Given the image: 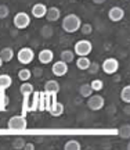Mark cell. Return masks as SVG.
<instances>
[{
  "label": "cell",
  "mask_w": 130,
  "mask_h": 150,
  "mask_svg": "<svg viewBox=\"0 0 130 150\" xmlns=\"http://www.w3.org/2000/svg\"><path fill=\"white\" fill-rule=\"evenodd\" d=\"M39 95H40V91H33L31 95L22 96V107H21V114L22 115L27 117L28 112L38 111Z\"/></svg>",
  "instance_id": "cell-1"
},
{
  "label": "cell",
  "mask_w": 130,
  "mask_h": 150,
  "mask_svg": "<svg viewBox=\"0 0 130 150\" xmlns=\"http://www.w3.org/2000/svg\"><path fill=\"white\" fill-rule=\"evenodd\" d=\"M82 25V18L78 14H73L71 13L68 16H65L62 18V22H61V27L66 33H75L79 31V28Z\"/></svg>",
  "instance_id": "cell-2"
},
{
  "label": "cell",
  "mask_w": 130,
  "mask_h": 150,
  "mask_svg": "<svg viewBox=\"0 0 130 150\" xmlns=\"http://www.w3.org/2000/svg\"><path fill=\"white\" fill-rule=\"evenodd\" d=\"M7 128L11 131H24L28 128V121L25 115H13V117L7 121Z\"/></svg>",
  "instance_id": "cell-3"
},
{
  "label": "cell",
  "mask_w": 130,
  "mask_h": 150,
  "mask_svg": "<svg viewBox=\"0 0 130 150\" xmlns=\"http://www.w3.org/2000/svg\"><path fill=\"white\" fill-rule=\"evenodd\" d=\"M31 21H32L31 16H29L28 13H25V11H18L15 16H14V18H13L14 27H15L17 29H20V31L27 29V28L31 25Z\"/></svg>",
  "instance_id": "cell-4"
},
{
  "label": "cell",
  "mask_w": 130,
  "mask_h": 150,
  "mask_svg": "<svg viewBox=\"0 0 130 150\" xmlns=\"http://www.w3.org/2000/svg\"><path fill=\"white\" fill-rule=\"evenodd\" d=\"M93 52V43L87 39H80L73 45V53L79 56H89Z\"/></svg>",
  "instance_id": "cell-5"
},
{
  "label": "cell",
  "mask_w": 130,
  "mask_h": 150,
  "mask_svg": "<svg viewBox=\"0 0 130 150\" xmlns=\"http://www.w3.org/2000/svg\"><path fill=\"white\" fill-rule=\"evenodd\" d=\"M17 60H18L20 64H24V65L31 64L33 60H35V52H33V49L21 47L18 50V53H17Z\"/></svg>",
  "instance_id": "cell-6"
},
{
  "label": "cell",
  "mask_w": 130,
  "mask_h": 150,
  "mask_svg": "<svg viewBox=\"0 0 130 150\" xmlns=\"http://www.w3.org/2000/svg\"><path fill=\"white\" fill-rule=\"evenodd\" d=\"M100 67H101V70H103L104 74L114 75L118 72V70H119V61L115 59V57H108V59L104 60L103 64L100 65Z\"/></svg>",
  "instance_id": "cell-7"
},
{
  "label": "cell",
  "mask_w": 130,
  "mask_h": 150,
  "mask_svg": "<svg viewBox=\"0 0 130 150\" xmlns=\"http://www.w3.org/2000/svg\"><path fill=\"white\" fill-rule=\"evenodd\" d=\"M105 106V99L101 95H90L87 97V107L92 111H100Z\"/></svg>",
  "instance_id": "cell-8"
},
{
  "label": "cell",
  "mask_w": 130,
  "mask_h": 150,
  "mask_svg": "<svg viewBox=\"0 0 130 150\" xmlns=\"http://www.w3.org/2000/svg\"><path fill=\"white\" fill-rule=\"evenodd\" d=\"M51 72H53V75L57 76V78L65 76V75L68 74V64L64 63L62 60H58V61L53 63V65H51Z\"/></svg>",
  "instance_id": "cell-9"
},
{
  "label": "cell",
  "mask_w": 130,
  "mask_h": 150,
  "mask_svg": "<svg viewBox=\"0 0 130 150\" xmlns=\"http://www.w3.org/2000/svg\"><path fill=\"white\" fill-rule=\"evenodd\" d=\"M108 18L112 22H120L125 18V10L119 6H114L108 10Z\"/></svg>",
  "instance_id": "cell-10"
},
{
  "label": "cell",
  "mask_w": 130,
  "mask_h": 150,
  "mask_svg": "<svg viewBox=\"0 0 130 150\" xmlns=\"http://www.w3.org/2000/svg\"><path fill=\"white\" fill-rule=\"evenodd\" d=\"M38 60H39V63L43 65L51 64L53 60H54V52L51 49H42L38 54Z\"/></svg>",
  "instance_id": "cell-11"
},
{
  "label": "cell",
  "mask_w": 130,
  "mask_h": 150,
  "mask_svg": "<svg viewBox=\"0 0 130 150\" xmlns=\"http://www.w3.org/2000/svg\"><path fill=\"white\" fill-rule=\"evenodd\" d=\"M46 11H47V6L44 4V3H36L31 8V16L33 18H36V20H40V18H44Z\"/></svg>",
  "instance_id": "cell-12"
},
{
  "label": "cell",
  "mask_w": 130,
  "mask_h": 150,
  "mask_svg": "<svg viewBox=\"0 0 130 150\" xmlns=\"http://www.w3.org/2000/svg\"><path fill=\"white\" fill-rule=\"evenodd\" d=\"M46 20L49 22H57L61 18V10L58 7H47V11H46Z\"/></svg>",
  "instance_id": "cell-13"
},
{
  "label": "cell",
  "mask_w": 130,
  "mask_h": 150,
  "mask_svg": "<svg viewBox=\"0 0 130 150\" xmlns=\"http://www.w3.org/2000/svg\"><path fill=\"white\" fill-rule=\"evenodd\" d=\"M64 111H65V107H64V104L61 102H58V100H55L51 106H50V108L47 110V112H49L51 117H61L62 114H64Z\"/></svg>",
  "instance_id": "cell-14"
},
{
  "label": "cell",
  "mask_w": 130,
  "mask_h": 150,
  "mask_svg": "<svg viewBox=\"0 0 130 150\" xmlns=\"http://www.w3.org/2000/svg\"><path fill=\"white\" fill-rule=\"evenodd\" d=\"M61 91V85L60 82H57L54 79H50L44 83V92L47 93H54V95H58Z\"/></svg>",
  "instance_id": "cell-15"
},
{
  "label": "cell",
  "mask_w": 130,
  "mask_h": 150,
  "mask_svg": "<svg viewBox=\"0 0 130 150\" xmlns=\"http://www.w3.org/2000/svg\"><path fill=\"white\" fill-rule=\"evenodd\" d=\"M75 63H76V67H78V70L80 71H86L89 68V65H90V59H89V56H79L78 59H75Z\"/></svg>",
  "instance_id": "cell-16"
},
{
  "label": "cell",
  "mask_w": 130,
  "mask_h": 150,
  "mask_svg": "<svg viewBox=\"0 0 130 150\" xmlns=\"http://www.w3.org/2000/svg\"><path fill=\"white\" fill-rule=\"evenodd\" d=\"M14 56H15V52L11 47H3L0 50V57L3 60V63H10L14 59Z\"/></svg>",
  "instance_id": "cell-17"
},
{
  "label": "cell",
  "mask_w": 130,
  "mask_h": 150,
  "mask_svg": "<svg viewBox=\"0 0 130 150\" xmlns=\"http://www.w3.org/2000/svg\"><path fill=\"white\" fill-rule=\"evenodd\" d=\"M75 57L76 54L73 53V50H69V49H65V50H62L60 54V60H62L64 63H66V64H71V63H73L75 61Z\"/></svg>",
  "instance_id": "cell-18"
},
{
  "label": "cell",
  "mask_w": 130,
  "mask_h": 150,
  "mask_svg": "<svg viewBox=\"0 0 130 150\" xmlns=\"http://www.w3.org/2000/svg\"><path fill=\"white\" fill-rule=\"evenodd\" d=\"M13 86V78L8 74L0 75V91H7L8 88Z\"/></svg>",
  "instance_id": "cell-19"
},
{
  "label": "cell",
  "mask_w": 130,
  "mask_h": 150,
  "mask_svg": "<svg viewBox=\"0 0 130 150\" xmlns=\"http://www.w3.org/2000/svg\"><path fill=\"white\" fill-rule=\"evenodd\" d=\"M10 106V97L6 91H0V111H6Z\"/></svg>",
  "instance_id": "cell-20"
},
{
  "label": "cell",
  "mask_w": 130,
  "mask_h": 150,
  "mask_svg": "<svg viewBox=\"0 0 130 150\" xmlns=\"http://www.w3.org/2000/svg\"><path fill=\"white\" fill-rule=\"evenodd\" d=\"M35 91V88L31 82H22L21 86H20V93H21L22 96H28V95H31L32 92Z\"/></svg>",
  "instance_id": "cell-21"
},
{
  "label": "cell",
  "mask_w": 130,
  "mask_h": 150,
  "mask_svg": "<svg viewBox=\"0 0 130 150\" xmlns=\"http://www.w3.org/2000/svg\"><path fill=\"white\" fill-rule=\"evenodd\" d=\"M32 78V71L29 68H22V70L18 71V79L21 82H27Z\"/></svg>",
  "instance_id": "cell-22"
},
{
  "label": "cell",
  "mask_w": 130,
  "mask_h": 150,
  "mask_svg": "<svg viewBox=\"0 0 130 150\" xmlns=\"http://www.w3.org/2000/svg\"><path fill=\"white\" fill-rule=\"evenodd\" d=\"M79 93H80L82 97L87 99V97L90 96V95H93L94 92H93V89L90 88V83H83V85L79 86Z\"/></svg>",
  "instance_id": "cell-23"
},
{
  "label": "cell",
  "mask_w": 130,
  "mask_h": 150,
  "mask_svg": "<svg viewBox=\"0 0 130 150\" xmlns=\"http://www.w3.org/2000/svg\"><path fill=\"white\" fill-rule=\"evenodd\" d=\"M64 149L65 150H80L82 149V145H80V142H79V140L71 139V140H68V142L64 145Z\"/></svg>",
  "instance_id": "cell-24"
},
{
  "label": "cell",
  "mask_w": 130,
  "mask_h": 150,
  "mask_svg": "<svg viewBox=\"0 0 130 150\" xmlns=\"http://www.w3.org/2000/svg\"><path fill=\"white\" fill-rule=\"evenodd\" d=\"M90 88L93 89V92H101L104 89V81L100 78H96L90 82Z\"/></svg>",
  "instance_id": "cell-25"
},
{
  "label": "cell",
  "mask_w": 130,
  "mask_h": 150,
  "mask_svg": "<svg viewBox=\"0 0 130 150\" xmlns=\"http://www.w3.org/2000/svg\"><path fill=\"white\" fill-rule=\"evenodd\" d=\"M40 35L44 39H50V38H53V35H54V29H53V27H50V25H44L40 29Z\"/></svg>",
  "instance_id": "cell-26"
},
{
  "label": "cell",
  "mask_w": 130,
  "mask_h": 150,
  "mask_svg": "<svg viewBox=\"0 0 130 150\" xmlns=\"http://www.w3.org/2000/svg\"><path fill=\"white\" fill-rule=\"evenodd\" d=\"M120 100L123 103H130V85L123 86V89L120 91Z\"/></svg>",
  "instance_id": "cell-27"
},
{
  "label": "cell",
  "mask_w": 130,
  "mask_h": 150,
  "mask_svg": "<svg viewBox=\"0 0 130 150\" xmlns=\"http://www.w3.org/2000/svg\"><path fill=\"white\" fill-rule=\"evenodd\" d=\"M79 31L82 32V35H85V36H89V35H92L93 33V25L92 24H89V22H82L80 28H79Z\"/></svg>",
  "instance_id": "cell-28"
},
{
  "label": "cell",
  "mask_w": 130,
  "mask_h": 150,
  "mask_svg": "<svg viewBox=\"0 0 130 150\" xmlns=\"http://www.w3.org/2000/svg\"><path fill=\"white\" fill-rule=\"evenodd\" d=\"M24 145H25V139L24 138H15V139L13 140V143H11L13 149H15V150L24 149Z\"/></svg>",
  "instance_id": "cell-29"
},
{
  "label": "cell",
  "mask_w": 130,
  "mask_h": 150,
  "mask_svg": "<svg viewBox=\"0 0 130 150\" xmlns=\"http://www.w3.org/2000/svg\"><path fill=\"white\" fill-rule=\"evenodd\" d=\"M10 16V8L7 4H0V20H6Z\"/></svg>",
  "instance_id": "cell-30"
},
{
  "label": "cell",
  "mask_w": 130,
  "mask_h": 150,
  "mask_svg": "<svg viewBox=\"0 0 130 150\" xmlns=\"http://www.w3.org/2000/svg\"><path fill=\"white\" fill-rule=\"evenodd\" d=\"M101 70V67H100V64H98V63H90V65H89V68H87V72H89V74H92V75H96L98 72V71Z\"/></svg>",
  "instance_id": "cell-31"
},
{
  "label": "cell",
  "mask_w": 130,
  "mask_h": 150,
  "mask_svg": "<svg viewBox=\"0 0 130 150\" xmlns=\"http://www.w3.org/2000/svg\"><path fill=\"white\" fill-rule=\"evenodd\" d=\"M38 111H46V104H44V91L40 92V95H39Z\"/></svg>",
  "instance_id": "cell-32"
},
{
  "label": "cell",
  "mask_w": 130,
  "mask_h": 150,
  "mask_svg": "<svg viewBox=\"0 0 130 150\" xmlns=\"http://www.w3.org/2000/svg\"><path fill=\"white\" fill-rule=\"evenodd\" d=\"M119 135L122 136V138H125V139H127L130 135V127L129 125H125V127H122V128L119 129Z\"/></svg>",
  "instance_id": "cell-33"
},
{
  "label": "cell",
  "mask_w": 130,
  "mask_h": 150,
  "mask_svg": "<svg viewBox=\"0 0 130 150\" xmlns=\"http://www.w3.org/2000/svg\"><path fill=\"white\" fill-rule=\"evenodd\" d=\"M24 150H35V145L31 143V142H29V143L25 142V145H24Z\"/></svg>",
  "instance_id": "cell-34"
},
{
  "label": "cell",
  "mask_w": 130,
  "mask_h": 150,
  "mask_svg": "<svg viewBox=\"0 0 130 150\" xmlns=\"http://www.w3.org/2000/svg\"><path fill=\"white\" fill-rule=\"evenodd\" d=\"M105 1H107V0H93V3H94V4H104V3H105Z\"/></svg>",
  "instance_id": "cell-35"
},
{
  "label": "cell",
  "mask_w": 130,
  "mask_h": 150,
  "mask_svg": "<svg viewBox=\"0 0 130 150\" xmlns=\"http://www.w3.org/2000/svg\"><path fill=\"white\" fill-rule=\"evenodd\" d=\"M3 64H4V63H3V60H1V57H0V68L3 67Z\"/></svg>",
  "instance_id": "cell-36"
}]
</instances>
